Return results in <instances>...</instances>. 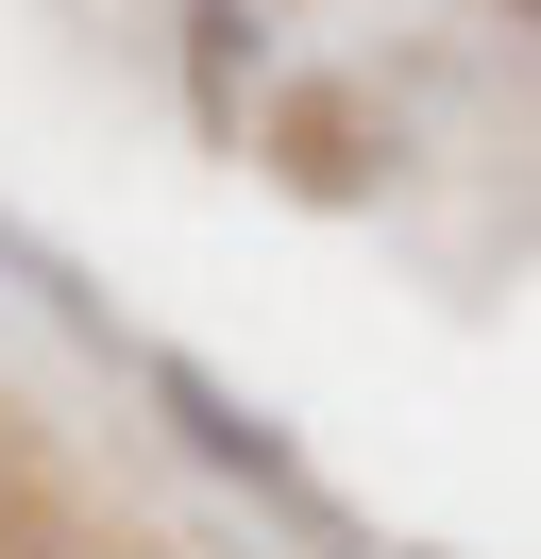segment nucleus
Returning a JSON list of instances; mask_svg holds the SVG:
<instances>
[{"label":"nucleus","instance_id":"1","mask_svg":"<svg viewBox=\"0 0 541 559\" xmlns=\"http://www.w3.org/2000/svg\"><path fill=\"white\" fill-rule=\"evenodd\" d=\"M135 390H153V407H169V441H187L203 457V475H237V491H304V457H288V424H270L254 407V390H220V373H203V356H135Z\"/></svg>","mask_w":541,"mask_h":559},{"label":"nucleus","instance_id":"2","mask_svg":"<svg viewBox=\"0 0 541 559\" xmlns=\"http://www.w3.org/2000/svg\"><path fill=\"white\" fill-rule=\"evenodd\" d=\"M187 51H203V119H237V51H254V0H187Z\"/></svg>","mask_w":541,"mask_h":559},{"label":"nucleus","instance_id":"3","mask_svg":"<svg viewBox=\"0 0 541 559\" xmlns=\"http://www.w3.org/2000/svg\"><path fill=\"white\" fill-rule=\"evenodd\" d=\"M0 559H34V491H17V457H0Z\"/></svg>","mask_w":541,"mask_h":559}]
</instances>
